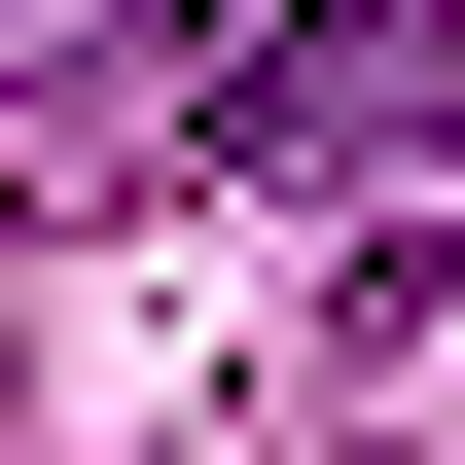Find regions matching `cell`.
<instances>
[{
    "mask_svg": "<svg viewBox=\"0 0 465 465\" xmlns=\"http://www.w3.org/2000/svg\"><path fill=\"white\" fill-rule=\"evenodd\" d=\"M179 179H465V0H251L179 72Z\"/></svg>",
    "mask_w": 465,
    "mask_h": 465,
    "instance_id": "cell-1",
    "label": "cell"
}]
</instances>
